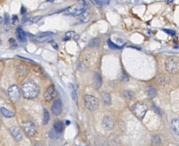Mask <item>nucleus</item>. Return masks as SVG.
I'll list each match as a JSON object with an SVG mask.
<instances>
[{
	"label": "nucleus",
	"instance_id": "nucleus-11",
	"mask_svg": "<svg viewBox=\"0 0 179 146\" xmlns=\"http://www.w3.org/2000/svg\"><path fill=\"white\" fill-rule=\"evenodd\" d=\"M156 81L159 83L160 85L162 86H166L170 83V78L168 76L164 75V74H159L156 78Z\"/></svg>",
	"mask_w": 179,
	"mask_h": 146
},
{
	"label": "nucleus",
	"instance_id": "nucleus-24",
	"mask_svg": "<svg viewBox=\"0 0 179 146\" xmlns=\"http://www.w3.org/2000/svg\"><path fill=\"white\" fill-rule=\"evenodd\" d=\"M1 113L3 116H5V117L7 118H12L13 117V116H14V113L13 112L10 111L9 110H8L6 108H1Z\"/></svg>",
	"mask_w": 179,
	"mask_h": 146
},
{
	"label": "nucleus",
	"instance_id": "nucleus-13",
	"mask_svg": "<svg viewBox=\"0 0 179 146\" xmlns=\"http://www.w3.org/2000/svg\"><path fill=\"white\" fill-rule=\"evenodd\" d=\"M16 38L20 42H26V34L23 31V29L21 27H18L16 29Z\"/></svg>",
	"mask_w": 179,
	"mask_h": 146
},
{
	"label": "nucleus",
	"instance_id": "nucleus-9",
	"mask_svg": "<svg viewBox=\"0 0 179 146\" xmlns=\"http://www.w3.org/2000/svg\"><path fill=\"white\" fill-rule=\"evenodd\" d=\"M56 91L55 89V87L54 86H50L46 90L44 93V98L46 99V101H51L52 99H53V98L56 96Z\"/></svg>",
	"mask_w": 179,
	"mask_h": 146
},
{
	"label": "nucleus",
	"instance_id": "nucleus-20",
	"mask_svg": "<svg viewBox=\"0 0 179 146\" xmlns=\"http://www.w3.org/2000/svg\"><path fill=\"white\" fill-rule=\"evenodd\" d=\"M101 97H102V101L105 104H107V105H110L112 103V99H111V96L109 94L106 92H102L101 94Z\"/></svg>",
	"mask_w": 179,
	"mask_h": 146
},
{
	"label": "nucleus",
	"instance_id": "nucleus-4",
	"mask_svg": "<svg viewBox=\"0 0 179 146\" xmlns=\"http://www.w3.org/2000/svg\"><path fill=\"white\" fill-rule=\"evenodd\" d=\"M85 105L86 108L90 111H95L98 108L99 102L98 100L94 96L91 95H86L85 96Z\"/></svg>",
	"mask_w": 179,
	"mask_h": 146
},
{
	"label": "nucleus",
	"instance_id": "nucleus-14",
	"mask_svg": "<svg viewBox=\"0 0 179 146\" xmlns=\"http://www.w3.org/2000/svg\"><path fill=\"white\" fill-rule=\"evenodd\" d=\"M53 35V33L51 32H41V33L38 34L36 36H34V39L38 41H43L46 39H49L50 36Z\"/></svg>",
	"mask_w": 179,
	"mask_h": 146
},
{
	"label": "nucleus",
	"instance_id": "nucleus-36",
	"mask_svg": "<svg viewBox=\"0 0 179 146\" xmlns=\"http://www.w3.org/2000/svg\"><path fill=\"white\" fill-rule=\"evenodd\" d=\"M163 31H164L165 32H166V33L168 34H170V35H175L176 32L174 30H171V29H163Z\"/></svg>",
	"mask_w": 179,
	"mask_h": 146
},
{
	"label": "nucleus",
	"instance_id": "nucleus-8",
	"mask_svg": "<svg viewBox=\"0 0 179 146\" xmlns=\"http://www.w3.org/2000/svg\"><path fill=\"white\" fill-rule=\"evenodd\" d=\"M51 112L54 116H59L62 112V102L60 99H57L51 105Z\"/></svg>",
	"mask_w": 179,
	"mask_h": 146
},
{
	"label": "nucleus",
	"instance_id": "nucleus-28",
	"mask_svg": "<svg viewBox=\"0 0 179 146\" xmlns=\"http://www.w3.org/2000/svg\"><path fill=\"white\" fill-rule=\"evenodd\" d=\"M42 18V16H36V17H32L28 18L27 21L26 23H28L29 24H35V23L38 22L40 19Z\"/></svg>",
	"mask_w": 179,
	"mask_h": 146
},
{
	"label": "nucleus",
	"instance_id": "nucleus-35",
	"mask_svg": "<svg viewBox=\"0 0 179 146\" xmlns=\"http://www.w3.org/2000/svg\"><path fill=\"white\" fill-rule=\"evenodd\" d=\"M152 107H153V109L154 110V111L156 112V113H158V115H161V111H160V109L158 108V107L156 106V105H154V104L153 103V104H152Z\"/></svg>",
	"mask_w": 179,
	"mask_h": 146
},
{
	"label": "nucleus",
	"instance_id": "nucleus-2",
	"mask_svg": "<svg viewBox=\"0 0 179 146\" xmlns=\"http://www.w3.org/2000/svg\"><path fill=\"white\" fill-rule=\"evenodd\" d=\"M165 67L169 74H178L179 72V59L174 56L168 57L165 61Z\"/></svg>",
	"mask_w": 179,
	"mask_h": 146
},
{
	"label": "nucleus",
	"instance_id": "nucleus-18",
	"mask_svg": "<svg viewBox=\"0 0 179 146\" xmlns=\"http://www.w3.org/2000/svg\"><path fill=\"white\" fill-rule=\"evenodd\" d=\"M146 93L149 98H154L156 96V89L152 86H148L146 88Z\"/></svg>",
	"mask_w": 179,
	"mask_h": 146
},
{
	"label": "nucleus",
	"instance_id": "nucleus-39",
	"mask_svg": "<svg viewBox=\"0 0 179 146\" xmlns=\"http://www.w3.org/2000/svg\"><path fill=\"white\" fill-rule=\"evenodd\" d=\"M26 8H25L24 7H22L21 9V14L22 15H24V14H26Z\"/></svg>",
	"mask_w": 179,
	"mask_h": 146
},
{
	"label": "nucleus",
	"instance_id": "nucleus-12",
	"mask_svg": "<svg viewBox=\"0 0 179 146\" xmlns=\"http://www.w3.org/2000/svg\"><path fill=\"white\" fill-rule=\"evenodd\" d=\"M102 78L99 76V74L97 73H95L94 75H93V86L95 89H99L100 88L101 86H102Z\"/></svg>",
	"mask_w": 179,
	"mask_h": 146
},
{
	"label": "nucleus",
	"instance_id": "nucleus-21",
	"mask_svg": "<svg viewBox=\"0 0 179 146\" xmlns=\"http://www.w3.org/2000/svg\"><path fill=\"white\" fill-rule=\"evenodd\" d=\"M53 129L57 133H61L63 130V124L61 121H57L54 123Z\"/></svg>",
	"mask_w": 179,
	"mask_h": 146
},
{
	"label": "nucleus",
	"instance_id": "nucleus-10",
	"mask_svg": "<svg viewBox=\"0 0 179 146\" xmlns=\"http://www.w3.org/2000/svg\"><path fill=\"white\" fill-rule=\"evenodd\" d=\"M102 127L106 130H111L114 127V123L110 116H105L102 120Z\"/></svg>",
	"mask_w": 179,
	"mask_h": 146
},
{
	"label": "nucleus",
	"instance_id": "nucleus-40",
	"mask_svg": "<svg viewBox=\"0 0 179 146\" xmlns=\"http://www.w3.org/2000/svg\"><path fill=\"white\" fill-rule=\"evenodd\" d=\"M51 43H52L53 46V47L55 48L56 49H58V44H57V43H56L55 42H54V41H53V42Z\"/></svg>",
	"mask_w": 179,
	"mask_h": 146
},
{
	"label": "nucleus",
	"instance_id": "nucleus-37",
	"mask_svg": "<svg viewBox=\"0 0 179 146\" xmlns=\"http://www.w3.org/2000/svg\"><path fill=\"white\" fill-rule=\"evenodd\" d=\"M122 79L123 81H129L128 76H127V74H125V73H123V74H122Z\"/></svg>",
	"mask_w": 179,
	"mask_h": 146
},
{
	"label": "nucleus",
	"instance_id": "nucleus-38",
	"mask_svg": "<svg viewBox=\"0 0 179 146\" xmlns=\"http://www.w3.org/2000/svg\"><path fill=\"white\" fill-rule=\"evenodd\" d=\"M72 96H73V99L75 101H77V94H76L75 91L74 89H73Z\"/></svg>",
	"mask_w": 179,
	"mask_h": 146
},
{
	"label": "nucleus",
	"instance_id": "nucleus-33",
	"mask_svg": "<svg viewBox=\"0 0 179 146\" xmlns=\"http://www.w3.org/2000/svg\"><path fill=\"white\" fill-rule=\"evenodd\" d=\"M95 3L97 4L99 6H107V4H109L110 1H95Z\"/></svg>",
	"mask_w": 179,
	"mask_h": 146
},
{
	"label": "nucleus",
	"instance_id": "nucleus-7",
	"mask_svg": "<svg viewBox=\"0 0 179 146\" xmlns=\"http://www.w3.org/2000/svg\"><path fill=\"white\" fill-rule=\"evenodd\" d=\"M22 128L26 134L30 137H34L37 133L35 125L31 121H26V122L23 123Z\"/></svg>",
	"mask_w": 179,
	"mask_h": 146
},
{
	"label": "nucleus",
	"instance_id": "nucleus-3",
	"mask_svg": "<svg viewBox=\"0 0 179 146\" xmlns=\"http://www.w3.org/2000/svg\"><path fill=\"white\" fill-rule=\"evenodd\" d=\"M132 108L135 116L139 119H142L148 111L147 105L142 102H137L134 103L132 105Z\"/></svg>",
	"mask_w": 179,
	"mask_h": 146
},
{
	"label": "nucleus",
	"instance_id": "nucleus-27",
	"mask_svg": "<svg viewBox=\"0 0 179 146\" xmlns=\"http://www.w3.org/2000/svg\"><path fill=\"white\" fill-rule=\"evenodd\" d=\"M9 23H10V17L8 13L4 14V29L6 31L9 30Z\"/></svg>",
	"mask_w": 179,
	"mask_h": 146
},
{
	"label": "nucleus",
	"instance_id": "nucleus-19",
	"mask_svg": "<svg viewBox=\"0 0 179 146\" xmlns=\"http://www.w3.org/2000/svg\"><path fill=\"white\" fill-rule=\"evenodd\" d=\"M90 19V14L88 12H85L80 17L78 20V24H84L88 21H89Z\"/></svg>",
	"mask_w": 179,
	"mask_h": 146
},
{
	"label": "nucleus",
	"instance_id": "nucleus-41",
	"mask_svg": "<svg viewBox=\"0 0 179 146\" xmlns=\"http://www.w3.org/2000/svg\"><path fill=\"white\" fill-rule=\"evenodd\" d=\"M69 124H70V121H66V125H69Z\"/></svg>",
	"mask_w": 179,
	"mask_h": 146
},
{
	"label": "nucleus",
	"instance_id": "nucleus-34",
	"mask_svg": "<svg viewBox=\"0 0 179 146\" xmlns=\"http://www.w3.org/2000/svg\"><path fill=\"white\" fill-rule=\"evenodd\" d=\"M19 19H18V17L16 16V15H14L13 17H12V23L13 24H16L17 23H18Z\"/></svg>",
	"mask_w": 179,
	"mask_h": 146
},
{
	"label": "nucleus",
	"instance_id": "nucleus-31",
	"mask_svg": "<svg viewBox=\"0 0 179 146\" xmlns=\"http://www.w3.org/2000/svg\"><path fill=\"white\" fill-rule=\"evenodd\" d=\"M9 44H10V46L12 49H16L17 47V43L16 41V40L14 39H9Z\"/></svg>",
	"mask_w": 179,
	"mask_h": 146
},
{
	"label": "nucleus",
	"instance_id": "nucleus-16",
	"mask_svg": "<svg viewBox=\"0 0 179 146\" xmlns=\"http://www.w3.org/2000/svg\"><path fill=\"white\" fill-rule=\"evenodd\" d=\"M10 130L12 136H14V138L17 141H21V140H22L23 138L22 133H21V130H20L19 129L15 128V127H13V128H11Z\"/></svg>",
	"mask_w": 179,
	"mask_h": 146
},
{
	"label": "nucleus",
	"instance_id": "nucleus-5",
	"mask_svg": "<svg viewBox=\"0 0 179 146\" xmlns=\"http://www.w3.org/2000/svg\"><path fill=\"white\" fill-rule=\"evenodd\" d=\"M80 3L81 4L71 6V7L67 9V12L69 14L73 15V16H78V15L82 14L86 9V5L85 4L84 1H81Z\"/></svg>",
	"mask_w": 179,
	"mask_h": 146
},
{
	"label": "nucleus",
	"instance_id": "nucleus-29",
	"mask_svg": "<svg viewBox=\"0 0 179 146\" xmlns=\"http://www.w3.org/2000/svg\"><path fill=\"white\" fill-rule=\"evenodd\" d=\"M43 114H44L43 115V124L46 125L50 120V115L49 111L46 109H44V111H43Z\"/></svg>",
	"mask_w": 179,
	"mask_h": 146
},
{
	"label": "nucleus",
	"instance_id": "nucleus-1",
	"mask_svg": "<svg viewBox=\"0 0 179 146\" xmlns=\"http://www.w3.org/2000/svg\"><path fill=\"white\" fill-rule=\"evenodd\" d=\"M21 91L24 98L32 99L36 98L39 94L40 88L36 82L32 80H29L23 83L21 86Z\"/></svg>",
	"mask_w": 179,
	"mask_h": 146
},
{
	"label": "nucleus",
	"instance_id": "nucleus-22",
	"mask_svg": "<svg viewBox=\"0 0 179 146\" xmlns=\"http://www.w3.org/2000/svg\"><path fill=\"white\" fill-rule=\"evenodd\" d=\"M151 143L153 146H160L161 145V139L158 136H153L152 137Z\"/></svg>",
	"mask_w": 179,
	"mask_h": 146
},
{
	"label": "nucleus",
	"instance_id": "nucleus-15",
	"mask_svg": "<svg viewBox=\"0 0 179 146\" xmlns=\"http://www.w3.org/2000/svg\"><path fill=\"white\" fill-rule=\"evenodd\" d=\"M171 128L174 134L179 135V118H174L171 121Z\"/></svg>",
	"mask_w": 179,
	"mask_h": 146
},
{
	"label": "nucleus",
	"instance_id": "nucleus-32",
	"mask_svg": "<svg viewBox=\"0 0 179 146\" xmlns=\"http://www.w3.org/2000/svg\"><path fill=\"white\" fill-rule=\"evenodd\" d=\"M49 137L52 139H54L57 137V132L53 128L51 129L49 132Z\"/></svg>",
	"mask_w": 179,
	"mask_h": 146
},
{
	"label": "nucleus",
	"instance_id": "nucleus-17",
	"mask_svg": "<svg viewBox=\"0 0 179 146\" xmlns=\"http://www.w3.org/2000/svg\"><path fill=\"white\" fill-rule=\"evenodd\" d=\"M108 143L111 146H119L120 145V140L119 138L116 135H111L108 138Z\"/></svg>",
	"mask_w": 179,
	"mask_h": 146
},
{
	"label": "nucleus",
	"instance_id": "nucleus-6",
	"mask_svg": "<svg viewBox=\"0 0 179 146\" xmlns=\"http://www.w3.org/2000/svg\"><path fill=\"white\" fill-rule=\"evenodd\" d=\"M8 95L12 101L16 103L21 98V91L16 85H12L8 88Z\"/></svg>",
	"mask_w": 179,
	"mask_h": 146
},
{
	"label": "nucleus",
	"instance_id": "nucleus-23",
	"mask_svg": "<svg viewBox=\"0 0 179 146\" xmlns=\"http://www.w3.org/2000/svg\"><path fill=\"white\" fill-rule=\"evenodd\" d=\"M100 43L101 41L99 39L95 38L90 40L89 43H88V46H89L90 47H98V46L100 45Z\"/></svg>",
	"mask_w": 179,
	"mask_h": 146
},
{
	"label": "nucleus",
	"instance_id": "nucleus-42",
	"mask_svg": "<svg viewBox=\"0 0 179 146\" xmlns=\"http://www.w3.org/2000/svg\"><path fill=\"white\" fill-rule=\"evenodd\" d=\"M0 44H1V39H0Z\"/></svg>",
	"mask_w": 179,
	"mask_h": 146
},
{
	"label": "nucleus",
	"instance_id": "nucleus-25",
	"mask_svg": "<svg viewBox=\"0 0 179 146\" xmlns=\"http://www.w3.org/2000/svg\"><path fill=\"white\" fill-rule=\"evenodd\" d=\"M74 38L75 39H77L79 38V36L76 34L74 32H68L65 34V38L64 39L65 41H67V40H69L71 39Z\"/></svg>",
	"mask_w": 179,
	"mask_h": 146
},
{
	"label": "nucleus",
	"instance_id": "nucleus-30",
	"mask_svg": "<svg viewBox=\"0 0 179 146\" xmlns=\"http://www.w3.org/2000/svg\"><path fill=\"white\" fill-rule=\"evenodd\" d=\"M107 43H108L109 47L111 48V49H121V48H122V46H118V45L115 44V43L112 42V41H111V40H108V41H107Z\"/></svg>",
	"mask_w": 179,
	"mask_h": 146
},
{
	"label": "nucleus",
	"instance_id": "nucleus-26",
	"mask_svg": "<svg viewBox=\"0 0 179 146\" xmlns=\"http://www.w3.org/2000/svg\"><path fill=\"white\" fill-rule=\"evenodd\" d=\"M123 96L127 100H132L135 97L134 93L131 91H124L123 92Z\"/></svg>",
	"mask_w": 179,
	"mask_h": 146
}]
</instances>
